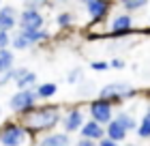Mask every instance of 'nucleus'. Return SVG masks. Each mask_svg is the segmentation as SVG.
<instances>
[{"instance_id":"obj_21","label":"nucleus","mask_w":150,"mask_h":146,"mask_svg":"<svg viewBox=\"0 0 150 146\" xmlns=\"http://www.w3.org/2000/svg\"><path fill=\"white\" fill-rule=\"evenodd\" d=\"M30 45H32V43H30V41H28V39L24 37L22 32H19V34H17L15 39H13V47H15V50H28Z\"/></svg>"},{"instance_id":"obj_33","label":"nucleus","mask_w":150,"mask_h":146,"mask_svg":"<svg viewBox=\"0 0 150 146\" xmlns=\"http://www.w3.org/2000/svg\"><path fill=\"white\" fill-rule=\"evenodd\" d=\"M0 4H2V0H0Z\"/></svg>"},{"instance_id":"obj_19","label":"nucleus","mask_w":150,"mask_h":146,"mask_svg":"<svg viewBox=\"0 0 150 146\" xmlns=\"http://www.w3.org/2000/svg\"><path fill=\"white\" fill-rule=\"evenodd\" d=\"M114 120H116V122H118V125H122V127H125L127 131H131V129L135 127V120H133V118H131V116H129V114H125V112H120L118 116H116V118H114Z\"/></svg>"},{"instance_id":"obj_15","label":"nucleus","mask_w":150,"mask_h":146,"mask_svg":"<svg viewBox=\"0 0 150 146\" xmlns=\"http://www.w3.org/2000/svg\"><path fill=\"white\" fill-rule=\"evenodd\" d=\"M13 69V52L0 50V73H6Z\"/></svg>"},{"instance_id":"obj_22","label":"nucleus","mask_w":150,"mask_h":146,"mask_svg":"<svg viewBox=\"0 0 150 146\" xmlns=\"http://www.w3.org/2000/svg\"><path fill=\"white\" fill-rule=\"evenodd\" d=\"M81 75H84V71H81V69H73V71H69L67 80H69V84H77V82L81 80Z\"/></svg>"},{"instance_id":"obj_1","label":"nucleus","mask_w":150,"mask_h":146,"mask_svg":"<svg viewBox=\"0 0 150 146\" xmlns=\"http://www.w3.org/2000/svg\"><path fill=\"white\" fill-rule=\"evenodd\" d=\"M60 120V110L56 105H47V108H39L26 114L24 125L32 131H47L52 127H56Z\"/></svg>"},{"instance_id":"obj_12","label":"nucleus","mask_w":150,"mask_h":146,"mask_svg":"<svg viewBox=\"0 0 150 146\" xmlns=\"http://www.w3.org/2000/svg\"><path fill=\"white\" fill-rule=\"evenodd\" d=\"M62 122H64V129L69 131H77L81 125H84V114L79 112V110H71L69 114H67V118H62Z\"/></svg>"},{"instance_id":"obj_18","label":"nucleus","mask_w":150,"mask_h":146,"mask_svg":"<svg viewBox=\"0 0 150 146\" xmlns=\"http://www.w3.org/2000/svg\"><path fill=\"white\" fill-rule=\"evenodd\" d=\"M137 133H139V137H150V108L137 125Z\"/></svg>"},{"instance_id":"obj_3","label":"nucleus","mask_w":150,"mask_h":146,"mask_svg":"<svg viewBox=\"0 0 150 146\" xmlns=\"http://www.w3.org/2000/svg\"><path fill=\"white\" fill-rule=\"evenodd\" d=\"M135 93L131 84H125V82H116V84H107L101 88V99H110V103H120L125 97H131Z\"/></svg>"},{"instance_id":"obj_31","label":"nucleus","mask_w":150,"mask_h":146,"mask_svg":"<svg viewBox=\"0 0 150 146\" xmlns=\"http://www.w3.org/2000/svg\"><path fill=\"white\" fill-rule=\"evenodd\" d=\"M79 2H86V0H79Z\"/></svg>"},{"instance_id":"obj_17","label":"nucleus","mask_w":150,"mask_h":146,"mask_svg":"<svg viewBox=\"0 0 150 146\" xmlns=\"http://www.w3.org/2000/svg\"><path fill=\"white\" fill-rule=\"evenodd\" d=\"M22 34L30 41V43H39V41L50 39V32L47 30H22Z\"/></svg>"},{"instance_id":"obj_7","label":"nucleus","mask_w":150,"mask_h":146,"mask_svg":"<svg viewBox=\"0 0 150 146\" xmlns=\"http://www.w3.org/2000/svg\"><path fill=\"white\" fill-rule=\"evenodd\" d=\"M79 131H81V137H86V140H101V137L105 135L103 125H99V122H94V120L84 122L79 127Z\"/></svg>"},{"instance_id":"obj_34","label":"nucleus","mask_w":150,"mask_h":146,"mask_svg":"<svg viewBox=\"0 0 150 146\" xmlns=\"http://www.w3.org/2000/svg\"><path fill=\"white\" fill-rule=\"evenodd\" d=\"M62 2H67V0H62Z\"/></svg>"},{"instance_id":"obj_25","label":"nucleus","mask_w":150,"mask_h":146,"mask_svg":"<svg viewBox=\"0 0 150 146\" xmlns=\"http://www.w3.org/2000/svg\"><path fill=\"white\" fill-rule=\"evenodd\" d=\"M11 43V37H9V32H4V30H0V50H6V45Z\"/></svg>"},{"instance_id":"obj_24","label":"nucleus","mask_w":150,"mask_h":146,"mask_svg":"<svg viewBox=\"0 0 150 146\" xmlns=\"http://www.w3.org/2000/svg\"><path fill=\"white\" fill-rule=\"evenodd\" d=\"M90 67L94 69V71H105V69H110V62H103V60H94V62H90Z\"/></svg>"},{"instance_id":"obj_9","label":"nucleus","mask_w":150,"mask_h":146,"mask_svg":"<svg viewBox=\"0 0 150 146\" xmlns=\"http://www.w3.org/2000/svg\"><path fill=\"white\" fill-rule=\"evenodd\" d=\"M17 24V17H15V9L13 6H2L0 9V30L4 32H11Z\"/></svg>"},{"instance_id":"obj_20","label":"nucleus","mask_w":150,"mask_h":146,"mask_svg":"<svg viewBox=\"0 0 150 146\" xmlns=\"http://www.w3.org/2000/svg\"><path fill=\"white\" fill-rule=\"evenodd\" d=\"M120 2H122V6H125L127 11H137V9L148 4V0H120Z\"/></svg>"},{"instance_id":"obj_14","label":"nucleus","mask_w":150,"mask_h":146,"mask_svg":"<svg viewBox=\"0 0 150 146\" xmlns=\"http://www.w3.org/2000/svg\"><path fill=\"white\" fill-rule=\"evenodd\" d=\"M39 146H69V135L56 133V135H45L39 142Z\"/></svg>"},{"instance_id":"obj_27","label":"nucleus","mask_w":150,"mask_h":146,"mask_svg":"<svg viewBox=\"0 0 150 146\" xmlns=\"http://www.w3.org/2000/svg\"><path fill=\"white\" fill-rule=\"evenodd\" d=\"M110 67H114V69H122V67H125V60H120V58H114V60L110 62Z\"/></svg>"},{"instance_id":"obj_8","label":"nucleus","mask_w":150,"mask_h":146,"mask_svg":"<svg viewBox=\"0 0 150 146\" xmlns=\"http://www.w3.org/2000/svg\"><path fill=\"white\" fill-rule=\"evenodd\" d=\"M86 9H88L92 19H103L107 15L110 2H107V0H86Z\"/></svg>"},{"instance_id":"obj_2","label":"nucleus","mask_w":150,"mask_h":146,"mask_svg":"<svg viewBox=\"0 0 150 146\" xmlns=\"http://www.w3.org/2000/svg\"><path fill=\"white\" fill-rule=\"evenodd\" d=\"M28 142V129L22 125L9 122L0 129V144L2 146H24Z\"/></svg>"},{"instance_id":"obj_13","label":"nucleus","mask_w":150,"mask_h":146,"mask_svg":"<svg viewBox=\"0 0 150 146\" xmlns=\"http://www.w3.org/2000/svg\"><path fill=\"white\" fill-rule=\"evenodd\" d=\"M133 26V17L131 15H118L112 22V32H116V34H122V32H127L129 28Z\"/></svg>"},{"instance_id":"obj_28","label":"nucleus","mask_w":150,"mask_h":146,"mask_svg":"<svg viewBox=\"0 0 150 146\" xmlns=\"http://www.w3.org/2000/svg\"><path fill=\"white\" fill-rule=\"evenodd\" d=\"M99 146H118V142H112V140H107V137H101Z\"/></svg>"},{"instance_id":"obj_30","label":"nucleus","mask_w":150,"mask_h":146,"mask_svg":"<svg viewBox=\"0 0 150 146\" xmlns=\"http://www.w3.org/2000/svg\"><path fill=\"white\" fill-rule=\"evenodd\" d=\"M127 146H137V144H127Z\"/></svg>"},{"instance_id":"obj_16","label":"nucleus","mask_w":150,"mask_h":146,"mask_svg":"<svg viewBox=\"0 0 150 146\" xmlns=\"http://www.w3.org/2000/svg\"><path fill=\"white\" fill-rule=\"evenodd\" d=\"M56 90H58V86H56V84L47 82V84H39V86H37V93H35V95H39L41 99H50V97L56 95Z\"/></svg>"},{"instance_id":"obj_23","label":"nucleus","mask_w":150,"mask_h":146,"mask_svg":"<svg viewBox=\"0 0 150 146\" xmlns=\"http://www.w3.org/2000/svg\"><path fill=\"white\" fill-rule=\"evenodd\" d=\"M71 13H60V15L56 17V22H58V26H69L71 24Z\"/></svg>"},{"instance_id":"obj_26","label":"nucleus","mask_w":150,"mask_h":146,"mask_svg":"<svg viewBox=\"0 0 150 146\" xmlns=\"http://www.w3.org/2000/svg\"><path fill=\"white\" fill-rule=\"evenodd\" d=\"M45 0H24V4H26V9H35V11H39V6L43 4Z\"/></svg>"},{"instance_id":"obj_10","label":"nucleus","mask_w":150,"mask_h":146,"mask_svg":"<svg viewBox=\"0 0 150 146\" xmlns=\"http://www.w3.org/2000/svg\"><path fill=\"white\" fill-rule=\"evenodd\" d=\"M13 80H15V86L19 90H24V88H30L37 82V75L28 71V69H19V71H13Z\"/></svg>"},{"instance_id":"obj_32","label":"nucleus","mask_w":150,"mask_h":146,"mask_svg":"<svg viewBox=\"0 0 150 146\" xmlns=\"http://www.w3.org/2000/svg\"><path fill=\"white\" fill-rule=\"evenodd\" d=\"M0 114H2V110H0Z\"/></svg>"},{"instance_id":"obj_29","label":"nucleus","mask_w":150,"mask_h":146,"mask_svg":"<svg viewBox=\"0 0 150 146\" xmlns=\"http://www.w3.org/2000/svg\"><path fill=\"white\" fill-rule=\"evenodd\" d=\"M77 146H97V144H94V140H86V137H81V140L77 142Z\"/></svg>"},{"instance_id":"obj_6","label":"nucleus","mask_w":150,"mask_h":146,"mask_svg":"<svg viewBox=\"0 0 150 146\" xmlns=\"http://www.w3.org/2000/svg\"><path fill=\"white\" fill-rule=\"evenodd\" d=\"M19 26H22V30H41V26H43V15H41V11L24 9L22 15H19Z\"/></svg>"},{"instance_id":"obj_5","label":"nucleus","mask_w":150,"mask_h":146,"mask_svg":"<svg viewBox=\"0 0 150 146\" xmlns=\"http://www.w3.org/2000/svg\"><path fill=\"white\" fill-rule=\"evenodd\" d=\"M37 103V95L32 93L30 88H24V90H17L15 95L11 97V110L15 112H30Z\"/></svg>"},{"instance_id":"obj_4","label":"nucleus","mask_w":150,"mask_h":146,"mask_svg":"<svg viewBox=\"0 0 150 146\" xmlns=\"http://www.w3.org/2000/svg\"><path fill=\"white\" fill-rule=\"evenodd\" d=\"M88 110H90V120L99 122V125H107L114 118V110H112V103L105 101V99H97V101H90V105H88Z\"/></svg>"},{"instance_id":"obj_11","label":"nucleus","mask_w":150,"mask_h":146,"mask_svg":"<svg viewBox=\"0 0 150 146\" xmlns=\"http://www.w3.org/2000/svg\"><path fill=\"white\" fill-rule=\"evenodd\" d=\"M127 133H129V131L122 127V125H118V122L114 120V118H112L110 122H107V129H105L107 140H112V142H122V140L127 137Z\"/></svg>"}]
</instances>
